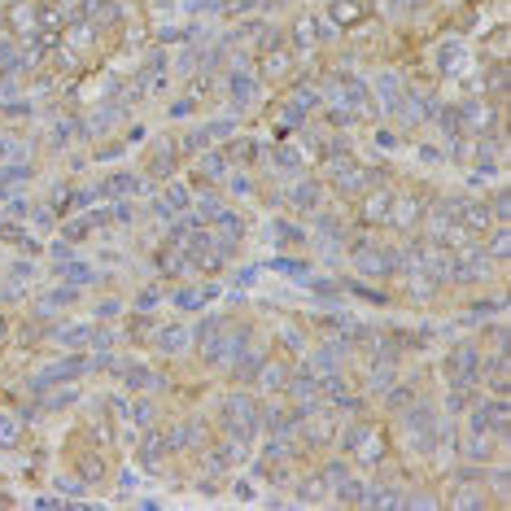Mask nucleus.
Here are the masks:
<instances>
[{"instance_id":"4be33fe9","label":"nucleus","mask_w":511,"mask_h":511,"mask_svg":"<svg viewBox=\"0 0 511 511\" xmlns=\"http://www.w3.org/2000/svg\"><path fill=\"white\" fill-rule=\"evenodd\" d=\"M367 481H354V476H345V481H337V498L341 503H367Z\"/></svg>"},{"instance_id":"58836bf2","label":"nucleus","mask_w":511,"mask_h":511,"mask_svg":"<svg viewBox=\"0 0 511 511\" xmlns=\"http://www.w3.org/2000/svg\"><path fill=\"white\" fill-rule=\"evenodd\" d=\"M66 302H75V293H70V289H57V293H48V298L40 302V310L48 315V310H57V306H66Z\"/></svg>"},{"instance_id":"9d476101","label":"nucleus","mask_w":511,"mask_h":511,"mask_svg":"<svg viewBox=\"0 0 511 511\" xmlns=\"http://www.w3.org/2000/svg\"><path fill=\"white\" fill-rule=\"evenodd\" d=\"M345 450H350V455H358V459H367V464H376V459H381V437H376L372 428L354 424L350 433H345Z\"/></svg>"},{"instance_id":"a878e982","label":"nucleus","mask_w":511,"mask_h":511,"mask_svg":"<svg viewBox=\"0 0 511 511\" xmlns=\"http://www.w3.org/2000/svg\"><path fill=\"white\" fill-rule=\"evenodd\" d=\"M96 192H109V197H127V192H136V179L131 175H109Z\"/></svg>"},{"instance_id":"2f4dec72","label":"nucleus","mask_w":511,"mask_h":511,"mask_svg":"<svg viewBox=\"0 0 511 511\" xmlns=\"http://www.w3.org/2000/svg\"><path fill=\"white\" fill-rule=\"evenodd\" d=\"M149 171H153V175H171V171H175V153H171V144H162V149L153 153Z\"/></svg>"},{"instance_id":"ea45409f","label":"nucleus","mask_w":511,"mask_h":511,"mask_svg":"<svg viewBox=\"0 0 511 511\" xmlns=\"http://www.w3.org/2000/svg\"><path fill=\"white\" fill-rule=\"evenodd\" d=\"M258 381L267 385V389H284V385H289V372H284V367H267V376L258 372Z\"/></svg>"},{"instance_id":"603ef678","label":"nucleus","mask_w":511,"mask_h":511,"mask_svg":"<svg viewBox=\"0 0 511 511\" xmlns=\"http://www.w3.org/2000/svg\"><path fill=\"white\" fill-rule=\"evenodd\" d=\"M328 485H337V481H345V476H350V472H345V464H328Z\"/></svg>"},{"instance_id":"1a4fd4ad","label":"nucleus","mask_w":511,"mask_h":511,"mask_svg":"<svg viewBox=\"0 0 511 511\" xmlns=\"http://www.w3.org/2000/svg\"><path fill=\"white\" fill-rule=\"evenodd\" d=\"M406 433L420 437V450H433V441H437V420H433V411H428V406H411V411H406Z\"/></svg>"},{"instance_id":"7ed1b4c3","label":"nucleus","mask_w":511,"mask_h":511,"mask_svg":"<svg viewBox=\"0 0 511 511\" xmlns=\"http://www.w3.org/2000/svg\"><path fill=\"white\" fill-rule=\"evenodd\" d=\"M446 372H450V381H455L459 389H468V385L481 381V354H476L472 341H464V345H455V350H450Z\"/></svg>"},{"instance_id":"f3484780","label":"nucleus","mask_w":511,"mask_h":511,"mask_svg":"<svg viewBox=\"0 0 511 511\" xmlns=\"http://www.w3.org/2000/svg\"><path fill=\"white\" fill-rule=\"evenodd\" d=\"M389 206H393L389 192H367V201H363V223H385Z\"/></svg>"},{"instance_id":"6e6d98bb","label":"nucleus","mask_w":511,"mask_h":511,"mask_svg":"<svg viewBox=\"0 0 511 511\" xmlns=\"http://www.w3.org/2000/svg\"><path fill=\"white\" fill-rule=\"evenodd\" d=\"M5 333H9V323H5V319H0V341H5Z\"/></svg>"},{"instance_id":"6ab92c4d","label":"nucleus","mask_w":511,"mask_h":511,"mask_svg":"<svg viewBox=\"0 0 511 511\" xmlns=\"http://www.w3.org/2000/svg\"><path fill=\"white\" fill-rule=\"evenodd\" d=\"M167 450H171V446H167V433H149V437H144V446H140V464H144V468H158Z\"/></svg>"},{"instance_id":"09e8293b","label":"nucleus","mask_w":511,"mask_h":511,"mask_svg":"<svg viewBox=\"0 0 511 511\" xmlns=\"http://www.w3.org/2000/svg\"><path fill=\"white\" fill-rule=\"evenodd\" d=\"M184 149H188V153L206 149V131H188V136H184Z\"/></svg>"},{"instance_id":"f03ea898","label":"nucleus","mask_w":511,"mask_h":511,"mask_svg":"<svg viewBox=\"0 0 511 511\" xmlns=\"http://www.w3.org/2000/svg\"><path fill=\"white\" fill-rule=\"evenodd\" d=\"M402 267H406V271H420V275H428V280H446L450 258H446V250H441L437 241H415V245H406Z\"/></svg>"},{"instance_id":"4c0bfd02","label":"nucleus","mask_w":511,"mask_h":511,"mask_svg":"<svg viewBox=\"0 0 511 511\" xmlns=\"http://www.w3.org/2000/svg\"><path fill=\"white\" fill-rule=\"evenodd\" d=\"M79 402V389H61V393H48L44 398V411H61V406H70Z\"/></svg>"},{"instance_id":"412c9836","label":"nucleus","mask_w":511,"mask_h":511,"mask_svg":"<svg viewBox=\"0 0 511 511\" xmlns=\"http://www.w3.org/2000/svg\"><path fill=\"white\" fill-rule=\"evenodd\" d=\"M57 341H61V345H70V350H79V345H96V328H88V323L61 328V333H57Z\"/></svg>"},{"instance_id":"72a5a7b5","label":"nucleus","mask_w":511,"mask_h":511,"mask_svg":"<svg viewBox=\"0 0 511 511\" xmlns=\"http://www.w3.org/2000/svg\"><path fill=\"white\" fill-rule=\"evenodd\" d=\"M79 472H84L88 481H101V476H105V464H101V455H79Z\"/></svg>"},{"instance_id":"6e6552de","label":"nucleus","mask_w":511,"mask_h":511,"mask_svg":"<svg viewBox=\"0 0 511 511\" xmlns=\"http://www.w3.org/2000/svg\"><path fill=\"white\" fill-rule=\"evenodd\" d=\"M446 210H450L455 219L468 227V232H476V236H481L485 227H489V219H494V214H489V206H481V201H450Z\"/></svg>"},{"instance_id":"e433bc0d","label":"nucleus","mask_w":511,"mask_h":511,"mask_svg":"<svg viewBox=\"0 0 511 511\" xmlns=\"http://www.w3.org/2000/svg\"><path fill=\"white\" fill-rule=\"evenodd\" d=\"M271 267H275L280 275H289V280H306V262H293V258H275Z\"/></svg>"},{"instance_id":"7c9ffc66","label":"nucleus","mask_w":511,"mask_h":511,"mask_svg":"<svg viewBox=\"0 0 511 511\" xmlns=\"http://www.w3.org/2000/svg\"><path fill=\"white\" fill-rule=\"evenodd\" d=\"M381 96H385V109H402V101H398V75H381Z\"/></svg>"},{"instance_id":"4468645a","label":"nucleus","mask_w":511,"mask_h":511,"mask_svg":"<svg viewBox=\"0 0 511 511\" xmlns=\"http://www.w3.org/2000/svg\"><path fill=\"white\" fill-rule=\"evenodd\" d=\"M188 267H192V258L179 250L175 241L162 245V254H158V271H162V275H179V271H188Z\"/></svg>"},{"instance_id":"9b49d317","label":"nucleus","mask_w":511,"mask_h":511,"mask_svg":"<svg viewBox=\"0 0 511 511\" xmlns=\"http://www.w3.org/2000/svg\"><path fill=\"white\" fill-rule=\"evenodd\" d=\"M472 428H476V433L507 437V402H489L481 411H472Z\"/></svg>"},{"instance_id":"20e7f679","label":"nucleus","mask_w":511,"mask_h":511,"mask_svg":"<svg viewBox=\"0 0 511 511\" xmlns=\"http://www.w3.org/2000/svg\"><path fill=\"white\" fill-rule=\"evenodd\" d=\"M328 179L341 188V192H363L372 184V175H367V167H358V162L350 158V153H337V158H328Z\"/></svg>"},{"instance_id":"3c124183","label":"nucleus","mask_w":511,"mask_h":511,"mask_svg":"<svg viewBox=\"0 0 511 511\" xmlns=\"http://www.w3.org/2000/svg\"><path fill=\"white\" fill-rule=\"evenodd\" d=\"M275 162H280V167H284V171L302 167V162H298V153H293V149H280V153H275Z\"/></svg>"},{"instance_id":"0eeeda50","label":"nucleus","mask_w":511,"mask_h":511,"mask_svg":"<svg viewBox=\"0 0 511 511\" xmlns=\"http://www.w3.org/2000/svg\"><path fill=\"white\" fill-rule=\"evenodd\" d=\"M92 367V358H61L53 363L48 372H40V381L31 385V389H48V385H66V381H75V376H84Z\"/></svg>"},{"instance_id":"a211bd4d","label":"nucleus","mask_w":511,"mask_h":511,"mask_svg":"<svg viewBox=\"0 0 511 511\" xmlns=\"http://www.w3.org/2000/svg\"><path fill=\"white\" fill-rule=\"evenodd\" d=\"M459 123H468V127H476V131H485V127H494V109H489V105H481V101H468L464 109H459Z\"/></svg>"},{"instance_id":"79ce46f5","label":"nucleus","mask_w":511,"mask_h":511,"mask_svg":"<svg viewBox=\"0 0 511 511\" xmlns=\"http://www.w3.org/2000/svg\"><path fill=\"white\" fill-rule=\"evenodd\" d=\"M232 158H236V162H254V158H258V144H254V140H236V144H232Z\"/></svg>"},{"instance_id":"864d4df0","label":"nucleus","mask_w":511,"mask_h":511,"mask_svg":"<svg viewBox=\"0 0 511 511\" xmlns=\"http://www.w3.org/2000/svg\"><path fill=\"white\" fill-rule=\"evenodd\" d=\"M489 214H498V219H507V214H511V201H507V197H494V210Z\"/></svg>"},{"instance_id":"a19ab883","label":"nucleus","mask_w":511,"mask_h":511,"mask_svg":"<svg viewBox=\"0 0 511 511\" xmlns=\"http://www.w3.org/2000/svg\"><path fill=\"white\" fill-rule=\"evenodd\" d=\"M223 214H227V206L219 201V197H206V201H201V219H214V223H219Z\"/></svg>"},{"instance_id":"8fccbe9b","label":"nucleus","mask_w":511,"mask_h":511,"mask_svg":"<svg viewBox=\"0 0 511 511\" xmlns=\"http://www.w3.org/2000/svg\"><path fill=\"white\" fill-rule=\"evenodd\" d=\"M441 70H459V48H441Z\"/></svg>"},{"instance_id":"5fc2aeb1","label":"nucleus","mask_w":511,"mask_h":511,"mask_svg":"<svg viewBox=\"0 0 511 511\" xmlns=\"http://www.w3.org/2000/svg\"><path fill=\"white\" fill-rule=\"evenodd\" d=\"M284 345H289V350H298V354H302V333H293V328H289V333H284Z\"/></svg>"},{"instance_id":"cd10ccee","label":"nucleus","mask_w":511,"mask_h":511,"mask_svg":"<svg viewBox=\"0 0 511 511\" xmlns=\"http://www.w3.org/2000/svg\"><path fill=\"white\" fill-rule=\"evenodd\" d=\"M367 503L372 507H406V498L398 489H367Z\"/></svg>"},{"instance_id":"39448f33","label":"nucleus","mask_w":511,"mask_h":511,"mask_svg":"<svg viewBox=\"0 0 511 511\" xmlns=\"http://www.w3.org/2000/svg\"><path fill=\"white\" fill-rule=\"evenodd\" d=\"M284 389L293 393V402H298V415H306V411H319V406H323V385H319V376H310V372L293 376Z\"/></svg>"},{"instance_id":"f8f14e48","label":"nucleus","mask_w":511,"mask_h":511,"mask_svg":"<svg viewBox=\"0 0 511 511\" xmlns=\"http://www.w3.org/2000/svg\"><path fill=\"white\" fill-rule=\"evenodd\" d=\"M227 96H232L236 105H250L258 96V79L250 70H232V75H227Z\"/></svg>"},{"instance_id":"a18cd8bd","label":"nucleus","mask_w":511,"mask_h":511,"mask_svg":"<svg viewBox=\"0 0 511 511\" xmlns=\"http://www.w3.org/2000/svg\"><path fill=\"white\" fill-rule=\"evenodd\" d=\"M507 250H511V232H494L489 254H494V258H507Z\"/></svg>"},{"instance_id":"dca6fc26","label":"nucleus","mask_w":511,"mask_h":511,"mask_svg":"<svg viewBox=\"0 0 511 511\" xmlns=\"http://www.w3.org/2000/svg\"><path fill=\"white\" fill-rule=\"evenodd\" d=\"M485 267H489V262H485V254H464V258H459L450 271H455V280H485V275H489Z\"/></svg>"},{"instance_id":"393cba45","label":"nucleus","mask_w":511,"mask_h":511,"mask_svg":"<svg viewBox=\"0 0 511 511\" xmlns=\"http://www.w3.org/2000/svg\"><path fill=\"white\" fill-rule=\"evenodd\" d=\"M206 298H214V289H179L175 293V306H184V310H197Z\"/></svg>"},{"instance_id":"ddd939ff","label":"nucleus","mask_w":511,"mask_h":511,"mask_svg":"<svg viewBox=\"0 0 511 511\" xmlns=\"http://www.w3.org/2000/svg\"><path fill=\"white\" fill-rule=\"evenodd\" d=\"M192 341V333H188V328H179V323H171V328H158V333H153V341L149 345H158V350L162 354H179V350H184V345Z\"/></svg>"},{"instance_id":"49530a36","label":"nucleus","mask_w":511,"mask_h":511,"mask_svg":"<svg viewBox=\"0 0 511 511\" xmlns=\"http://www.w3.org/2000/svg\"><path fill=\"white\" fill-rule=\"evenodd\" d=\"M201 175H206V179H219V175H223V158H214V153H210V158L201 162Z\"/></svg>"},{"instance_id":"de8ad7c7","label":"nucleus","mask_w":511,"mask_h":511,"mask_svg":"<svg viewBox=\"0 0 511 511\" xmlns=\"http://www.w3.org/2000/svg\"><path fill=\"white\" fill-rule=\"evenodd\" d=\"M275 236L293 245V241H302V227H293V223H275Z\"/></svg>"},{"instance_id":"2eb2a0df","label":"nucleus","mask_w":511,"mask_h":511,"mask_svg":"<svg viewBox=\"0 0 511 511\" xmlns=\"http://www.w3.org/2000/svg\"><path fill=\"white\" fill-rule=\"evenodd\" d=\"M258 424H267L275 437L298 433V411H258Z\"/></svg>"},{"instance_id":"aec40b11","label":"nucleus","mask_w":511,"mask_h":511,"mask_svg":"<svg viewBox=\"0 0 511 511\" xmlns=\"http://www.w3.org/2000/svg\"><path fill=\"white\" fill-rule=\"evenodd\" d=\"M123 381H127V389H136V393H149V389H158V376H153L149 367H140V363H131V367L123 372Z\"/></svg>"},{"instance_id":"f257e3e1","label":"nucleus","mask_w":511,"mask_h":511,"mask_svg":"<svg viewBox=\"0 0 511 511\" xmlns=\"http://www.w3.org/2000/svg\"><path fill=\"white\" fill-rule=\"evenodd\" d=\"M258 402L250 398V393H227L223 406H219V424H223V433L232 437V441H250L258 433Z\"/></svg>"},{"instance_id":"b1692460","label":"nucleus","mask_w":511,"mask_h":511,"mask_svg":"<svg viewBox=\"0 0 511 511\" xmlns=\"http://www.w3.org/2000/svg\"><path fill=\"white\" fill-rule=\"evenodd\" d=\"M18 446V415H9V411H0V450Z\"/></svg>"},{"instance_id":"c9c22d12","label":"nucleus","mask_w":511,"mask_h":511,"mask_svg":"<svg viewBox=\"0 0 511 511\" xmlns=\"http://www.w3.org/2000/svg\"><path fill=\"white\" fill-rule=\"evenodd\" d=\"M319 105V96H315V88H298V96H293V114H310V109H315Z\"/></svg>"},{"instance_id":"c756f323","label":"nucleus","mask_w":511,"mask_h":511,"mask_svg":"<svg viewBox=\"0 0 511 511\" xmlns=\"http://www.w3.org/2000/svg\"><path fill=\"white\" fill-rule=\"evenodd\" d=\"M262 61H267V75H284V70H289V53H284L280 44H271V48H267V57H262Z\"/></svg>"},{"instance_id":"c85d7f7f","label":"nucleus","mask_w":511,"mask_h":511,"mask_svg":"<svg viewBox=\"0 0 511 511\" xmlns=\"http://www.w3.org/2000/svg\"><path fill=\"white\" fill-rule=\"evenodd\" d=\"M61 280L66 284H92V267H84V262H70V267H61Z\"/></svg>"},{"instance_id":"c03bdc74","label":"nucleus","mask_w":511,"mask_h":511,"mask_svg":"<svg viewBox=\"0 0 511 511\" xmlns=\"http://www.w3.org/2000/svg\"><path fill=\"white\" fill-rule=\"evenodd\" d=\"M0 241H9V245H26V232L18 223H0Z\"/></svg>"},{"instance_id":"bb28decb","label":"nucleus","mask_w":511,"mask_h":511,"mask_svg":"<svg viewBox=\"0 0 511 511\" xmlns=\"http://www.w3.org/2000/svg\"><path fill=\"white\" fill-rule=\"evenodd\" d=\"M323 494H328V476H310L306 485H298V498L302 503H319Z\"/></svg>"},{"instance_id":"f704fd0d","label":"nucleus","mask_w":511,"mask_h":511,"mask_svg":"<svg viewBox=\"0 0 511 511\" xmlns=\"http://www.w3.org/2000/svg\"><path fill=\"white\" fill-rule=\"evenodd\" d=\"M123 411H127V420H131V424H136V428H149V424H153V406H149V402H136V406H123Z\"/></svg>"},{"instance_id":"473e14b6","label":"nucleus","mask_w":511,"mask_h":511,"mask_svg":"<svg viewBox=\"0 0 511 511\" xmlns=\"http://www.w3.org/2000/svg\"><path fill=\"white\" fill-rule=\"evenodd\" d=\"M485 376H489V385H494V389H507V358H503V350H498V358H489Z\"/></svg>"},{"instance_id":"423d86ee","label":"nucleus","mask_w":511,"mask_h":511,"mask_svg":"<svg viewBox=\"0 0 511 511\" xmlns=\"http://www.w3.org/2000/svg\"><path fill=\"white\" fill-rule=\"evenodd\" d=\"M354 267L363 275H393V271H398V258L385 254V250H376V245H358V250H354Z\"/></svg>"},{"instance_id":"5701e85b","label":"nucleus","mask_w":511,"mask_h":511,"mask_svg":"<svg viewBox=\"0 0 511 511\" xmlns=\"http://www.w3.org/2000/svg\"><path fill=\"white\" fill-rule=\"evenodd\" d=\"M289 201L298 206V210H315L319 206V184H298V188L289 192Z\"/></svg>"},{"instance_id":"37998d69","label":"nucleus","mask_w":511,"mask_h":511,"mask_svg":"<svg viewBox=\"0 0 511 511\" xmlns=\"http://www.w3.org/2000/svg\"><path fill=\"white\" fill-rule=\"evenodd\" d=\"M153 333H158V328L144 319V315H140V319H131V337H136V341H153Z\"/></svg>"}]
</instances>
